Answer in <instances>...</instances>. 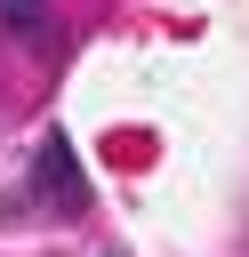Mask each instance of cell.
I'll list each match as a JSON object with an SVG mask.
<instances>
[{"label":"cell","instance_id":"1","mask_svg":"<svg viewBox=\"0 0 249 257\" xmlns=\"http://www.w3.org/2000/svg\"><path fill=\"white\" fill-rule=\"evenodd\" d=\"M32 185H40V201H48V209L80 217L88 185H80V161H72V137H64V128H48V137H40V161H32Z\"/></svg>","mask_w":249,"mask_h":257},{"label":"cell","instance_id":"2","mask_svg":"<svg viewBox=\"0 0 249 257\" xmlns=\"http://www.w3.org/2000/svg\"><path fill=\"white\" fill-rule=\"evenodd\" d=\"M48 24V0H0V32H40Z\"/></svg>","mask_w":249,"mask_h":257}]
</instances>
